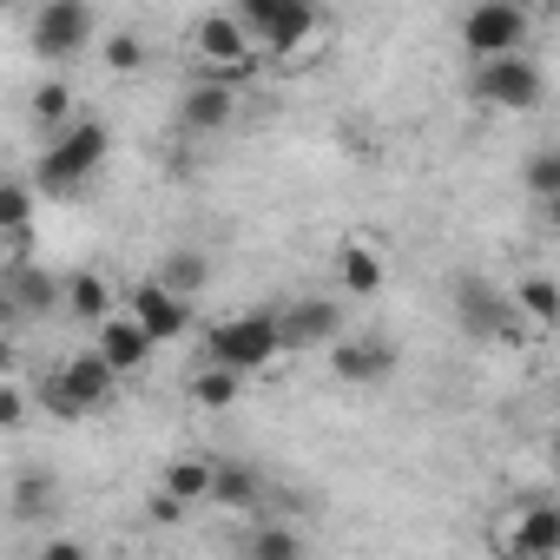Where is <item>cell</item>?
<instances>
[{
	"label": "cell",
	"mask_w": 560,
	"mask_h": 560,
	"mask_svg": "<svg viewBox=\"0 0 560 560\" xmlns=\"http://www.w3.org/2000/svg\"><path fill=\"white\" fill-rule=\"evenodd\" d=\"M231 21L244 27V40L264 54V60H317V47L330 40V21L311 8V0H237Z\"/></svg>",
	"instance_id": "obj_1"
},
{
	"label": "cell",
	"mask_w": 560,
	"mask_h": 560,
	"mask_svg": "<svg viewBox=\"0 0 560 560\" xmlns=\"http://www.w3.org/2000/svg\"><path fill=\"white\" fill-rule=\"evenodd\" d=\"M106 152H113L106 119H73L60 139H47V152H40V165H34V191H47V198L86 191V178L106 165Z\"/></svg>",
	"instance_id": "obj_2"
},
{
	"label": "cell",
	"mask_w": 560,
	"mask_h": 560,
	"mask_svg": "<svg viewBox=\"0 0 560 560\" xmlns=\"http://www.w3.org/2000/svg\"><path fill=\"white\" fill-rule=\"evenodd\" d=\"M113 370L93 357V350H80V357H67L60 370H47L40 383H34V409H47V416H60V422H86L93 409H106L113 402Z\"/></svg>",
	"instance_id": "obj_3"
},
{
	"label": "cell",
	"mask_w": 560,
	"mask_h": 560,
	"mask_svg": "<svg viewBox=\"0 0 560 560\" xmlns=\"http://www.w3.org/2000/svg\"><path fill=\"white\" fill-rule=\"evenodd\" d=\"M277 357H284V343H277V317H270V311L224 317V324H211V330H205V363H211V370L257 376V370H270Z\"/></svg>",
	"instance_id": "obj_4"
},
{
	"label": "cell",
	"mask_w": 560,
	"mask_h": 560,
	"mask_svg": "<svg viewBox=\"0 0 560 560\" xmlns=\"http://www.w3.org/2000/svg\"><path fill=\"white\" fill-rule=\"evenodd\" d=\"M527 34H534V14L521 0H481V8H468L455 21V40H462V54H475V67L527 54Z\"/></svg>",
	"instance_id": "obj_5"
},
{
	"label": "cell",
	"mask_w": 560,
	"mask_h": 560,
	"mask_svg": "<svg viewBox=\"0 0 560 560\" xmlns=\"http://www.w3.org/2000/svg\"><path fill=\"white\" fill-rule=\"evenodd\" d=\"M191 54H198L205 80H218V86H237V80H257V73H264V54L244 40V27L231 21V8L198 14V27H191Z\"/></svg>",
	"instance_id": "obj_6"
},
{
	"label": "cell",
	"mask_w": 560,
	"mask_h": 560,
	"mask_svg": "<svg viewBox=\"0 0 560 560\" xmlns=\"http://www.w3.org/2000/svg\"><path fill=\"white\" fill-rule=\"evenodd\" d=\"M468 93H475V106H488V113H534V106L547 100V73H540L534 54L481 60V67L468 73Z\"/></svg>",
	"instance_id": "obj_7"
},
{
	"label": "cell",
	"mask_w": 560,
	"mask_h": 560,
	"mask_svg": "<svg viewBox=\"0 0 560 560\" xmlns=\"http://www.w3.org/2000/svg\"><path fill=\"white\" fill-rule=\"evenodd\" d=\"M27 47L40 60L67 67V60H80V54L100 47V14L86 8V0H47V8L34 14V27H27Z\"/></svg>",
	"instance_id": "obj_8"
},
{
	"label": "cell",
	"mask_w": 560,
	"mask_h": 560,
	"mask_svg": "<svg viewBox=\"0 0 560 560\" xmlns=\"http://www.w3.org/2000/svg\"><path fill=\"white\" fill-rule=\"evenodd\" d=\"M494 553L501 560H560V508L547 494H534L514 514H501L494 521Z\"/></svg>",
	"instance_id": "obj_9"
},
{
	"label": "cell",
	"mask_w": 560,
	"mask_h": 560,
	"mask_svg": "<svg viewBox=\"0 0 560 560\" xmlns=\"http://www.w3.org/2000/svg\"><path fill=\"white\" fill-rule=\"evenodd\" d=\"M448 298H455V317H462V330H468V337L514 343V304H508V291H494V284H488V277H455Z\"/></svg>",
	"instance_id": "obj_10"
},
{
	"label": "cell",
	"mask_w": 560,
	"mask_h": 560,
	"mask_svg": "<svg viewBox=\"0 0 560 560\" xmlns=\"http://www.w3.org/2000/svg\"><path fill=\"white\" fill-rule=\"evenodd\" d=\"M270 317H277V343H284L291 357L343 337V304H337V298H298V304H284V311H270Z\"/></svg>",
	"instance_id": "obj_11"
},
{
	"label": "cell",
	"mask_w": 560,
	"mask_h": 560,
	"mask_svg": "<svg viewBox=\"0 0 560 560\" xmlns=\"http://www.w3.org/2000/svg\"><path fill=\"white\" fill-rule=\"evenodd\" d=\"M126 317H132L152 343H178V337L191 330V304H178L159 277H139V284L126 291Z\"/></svg>",
	"instance_id": "obj_12"
},
{
	"label": "cell",
	"mask_w": 560,
	"mask_h": 560,
	"mask_svg": "<svg viewBox=\"0 0 560 560\" xmlns=\"http://www.w3.org/2000/svg\"><path fill=\"white\" fill-rule=\"evenodd\" d=\"M152 350H159V343H152V337H145V330H139L132 317H119V311H113V317H106V324L93 330V357H100V363L113 370V383L139 376V370L152 363Z\"/></svg>",
	"instance_id": "obj_13"
},
{
	"label": "cell",
	"mask_w": 560,
	"mask_h": 560,
	"mask_svg": "<svg viewBox=\"0 0 560 560\" xmlns=\"http://www.w3.org/2000/svg\"><path fill=\"white\" fill-rule=\"evenodd\" d=\"M330 370H337V383L370 389V383H383L396 370V343L389 337H337L330 343Z\"/></svg>",
	"instance_id": "obj_14"
},
{
	"label": "cell",
	"mask_w": 560,
	"mask_h": 560,
	"mask_svg": "<svg viewBox=\"0 0 560 560\" xmlns=\"http://www.w3.org/2000/svg\"><path fill=\"white\" fill-rule=\"evenodd\" d=\"M337 284L350 291V298H376L383 284H389V264H383V244L376 237H363V231H350L343 244H337Z\"/></svg>",
	"instance_id": "obj_15"
},
{
	"label": "cell",
	"mask_w": 560,
	"mask_h": 560,
	"mask_svg": "<svg viewBox=\"0 0 560 560\" xmlns=\"http://www.w3.org/2000/svg\"><path fill=\"white\" fill-rule=\"evenodd\" d=\"M0 291L14 298L21 324H27V317H54V311H60V277H54V270H40V264H27V257L0 264Z\"/></svg>",
	"instance_id": "obj_16"
},
{
	"label": "cell",
	"mask_w": 560,
	"mask_h": 560,
	"mask_svg": "<svg viewBox=\"0 0 560 560\" xmlns=\"http://www.w3.org/2000/svg\"><path fill=\"white\" fill-rule=\"evenodd\" d=\"M237 86H218V80H191L185 86V100H178V126L185 132H224L231 119H237Z\"/></svg>",
	"instance_id": "obj_17"
},
{
	"label": "cell",
	"mask_w": 560,
	"mask_h": 560,
	"mask_svg": "<svg viewBox=\"0 0 560 560\" xmlns=\"http://www.w3.org/2000/svg\"><path fill=\"white\" fill-rule=\"evenodd\" d=\"M211 501L231 508V514H250L257 521V501H264V481L250 462H211Z\"/></svg>",
	"instance_id": "obj_18"
},
{
	"label": "cell",
	"mask_w": 560,
	"mask_h": 560,
	"mask_svg": "<svg viewBox=\"0 0 560 560\" xmlns=\"http://www.w3.org/2000/svg\"><path fill=\"white\" fill-rule=\"evenodd\" d=\"M113 304H119V298H113V284H106L100 270H80V277H67V284H60V311H73V317L93 324V330L113 317Z\"/></svg>",
	"instance_id": "obj_19"
},
{
	"label": "cell",
	"mask_w": 560,
	"mask_h": 560,
	"mask_svg": "<svg viewBox=\"0 0 560 560\" xmlns=\"http://www.w3.org/2000/svg\"><path fill=\"white\" fill-rule=\"evenodd\" d=\"M8 508H14L21 521H54V514H60V475H54V468H27V475H14Z\"/></svg>",
	"instance_id": "obj_20"
},
{
	"label": "cell",
	"mask_w": 560,
	"mask_h": 560,
	"mask_svg": "<svg viewBox=\"0 0 560 560\" xmlns=\"http://www.w3.org/2000/svg\"><path fill=\"white\" fill-rule=\"evenodd\" d=\"M159 494H172L178 508L211 501V455H172L165 475H159Z\"/></svg>",
	"instance_id": "obj_21"
},
{
	"label": "cell",
	"mask_w": 560,
	"mask_h": 560,
	"mask_svg": "<svg viewBox=\"0 0 560 560\" xmlns=\"http://www.w3.org/2000/svg\"><path fill=\"white\" fill-rule=\"evenodd\" d=\"M27 231H34V185L0 178V237H8V257L27 250Z\"/></svg>",
	"instance_id": "obj_22"
},
{
	"label": "cell",
	"mask_w": 560,
	"mask_h": 560,
	"mask_svg": "<svg viewBox=\"0 0 560 560\" xmlns=\"http://www.w3.org/2000/svg\"><path fill=\"white\" fill-rule=\"evenodd\" d=\"M237 553H244V560H304V534L284 527V521H250Z\"/></svg>",
	"instance_id": "obj_23"
},
{
	"label": "cell",
	"mask_w": 560,
	"mask_h": 560,
	"mask_svg": "<svg viewBox=\"0 0 560 560\" xmlns=\"http://www.w3.org/2000/svg\"><path fill=\"white\" fill-rule=\"evenodd\" d=\"M508 304H514V317H527L534 330H553V317H560V291H553V277H547V270L521 277V284L508 291Z\"/></svg>",
	"instance_id": "obj_24"
},
{
	"label": "cell",
	"mask_w": 560,
	"mask_h": 560,
	"mask_svg": "<svg viewBox=\"0 0 560 560\" xmlns=\"http://www.w3.org/2000/svg\"><path fill=\"white\" fill-rule=\"evenodd\" d=\"M73 106H80V100H73V86H67V80H40V86H34V100H27V119H34L40 132H54V139H60V132L80 119Z\"/></svg>",
	"instance_id": "obj_25"
},
{
	"label": "cell",
	"mask_w": 560,
	"mask_h": 560,
	"mask_svg": "<svg viewBox=\"0 0 560 560\" xmlns=\"http://www.w3.org/2000/svg\"><path fill=\"white\" fill-rule=\"evenodd\" d=\"M185 396H191V409H205V416H218V409H231L237 396H244V376H231V370H191L185 376Z\"/></svg>",
	"instance_id": "obj_26"
},
{
	"label": "cell",
	"mask_w": 560,
	"mask_h": 560,
	"mask_svg": "<svg viewBox=\"0 0 560 560\" xmlns=\"http://www.w3.org/2000/svg\"><path fill=\"white\" fill-rule=\"evenodd\" d=\"M159 284H165L178 304H191V298L211 284V264H205V250H172V257L159 264Z\"/></svg>",
	"instance_id": "obj_27"
},
{
	"label": "cell",
	"mask_w": 560,
	"mask_h": 560,
	"mask_svg": "<svg viewBox=\"0 0 560 560\" xmlns=\"http://www.w3.org/2000/svg\"><path fill=\"white\" fill-rule=\"evenodd\" d=\"M100 60H106V73H139L145 67V34L139 27H113L100 40Z\"/></svg>",
	"instance_id": "obj_28"
},
{
	"label": "cell",
	"mask_w": 560,
	"mask_h": 560,
	"mask_svg": "<svg viewBox=\"0 0 560 560\" xmlns=\"http://www.w3.org/2000/svg\"><path fill=\"white\" fill-rule=\"evenodd\" d=\"M521 178H527V191H534L540 205H560V145H534Z\"/></svg>",
	"instance_id": "obj_29"
},
{
	"label": "cell",
	"mask_w": 560,
	"mask_h": 560,
	"mask_svg": "<svg viewBox=\"0 0 560 560\" xmlns=\"http://www.w3.org/2000/svg\"><path fill=\"white\" fill-rule=\"evenodd\" d=\"M27 416H34V396H27L21 383H0V435H8V429H27Z\"/></svg>",
	"instance_id": "obj_30"
},
{
	"label": "cell",
	"mask_w": 560,
	"mask_h": 560,
	"mask_svg": "<svg viewBox=\"0 0 560 560\" xmlns=\"http://www.w3.org/2000/svg\"><path fill=\"white\" fill-rule=\"evenodd\" d=\"M34 560H93V553H86L80 540H67V534H54V540H40V553H34Z\"/></svg>",
	"instance_id": "obj_31"
},
{
	"label": "cell",
	"mask_w": 560,
	"mask_h": 560,
	"mask_svg": "<svg viewBox=\"0 0 560 560\" xmlns=\"http://www.w3.org/2000/svg\"><path fill=\"white\" fill-rule=\"evenodd\" d=\"M14 324H21V311H14V298H8V291H0V337H8Z\"/></svg>",
	"instance_id": "obj_32"
},
{
	"label": "cell",
	"mask_w": 560,
	"mask_h": 560,
	"mask_svg": "<svg viewBox=\"0 0 560 560\" xmlns=\"http://www.w3.org/2000/svg\"><path fill=\"white\" fill-rule=\"evenodd\" d=\"M0 383H14V337H0Z\"/></svg>",
	"instance_id": "obj_33"
},
{
	"label": "cell",
	"mask_w": 560,
	"mask_h": 560,
	"mask_svg": "<svg viewBox=\"0 0 560 560\" xmlns=\"http://www.w3.org/2000/svg\"><path fill=\"white\" fill-rule=\"evenodd\" d=\"M178 514H185V508H178L172 494H159V501H152V521H178Z\"/></svg>",
	"instance_id": "obj_34"
},
{
	"label": "cell",
	"mask_w": 560,
	"mask_h": 560,
	"mask_svg": "<svg viewBox=\"0 0 560 560\" xmlns=\"http://www.w3.org/2000/svg\"><path fill=\"white\" fill-rule=\"evenodd\" d=\"M0 264H8V237H0Z\"/></svg>",
	"instance_id": "obj_35"
}]
</instances>
